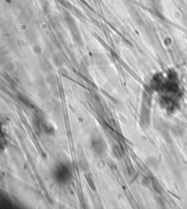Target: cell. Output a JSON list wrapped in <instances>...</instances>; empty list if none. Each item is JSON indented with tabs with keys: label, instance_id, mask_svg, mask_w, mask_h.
Masks as SVG:
<instances>
[{
	"label": "cell",
	"instance_id": "obj_1",
	"mask_svg": "<svg viewBox=\"0 0 187 209\" xmlns=\"http://www.w3.org/2000/svg\"><path fill=\"white\" fill-rule=\"evenodd\" d=\"M69 167L66 165L62 164L58 166L56 170V178L58 181H64L69 180L70 176V172Z\"/></svg>",
	"mask_w": 187,
	"mask_h": 209
},
{
	"label": "cell",
	"instance_id": "obj_2",
	"mask_svg": "<svg viewBox=\"0 0 187 209\" xmlns=\"http://www.w3.org/2000/svg\"><path fill=\"white\" fill-rule=\"evenodd\" d=\"M93 148L95 149L96 151L101 153L104 150L103 143L99 141H97L93 142Z\"/></svg>",
	"mask_w": 187,
	"mask_h": 209
}]
</instances>
